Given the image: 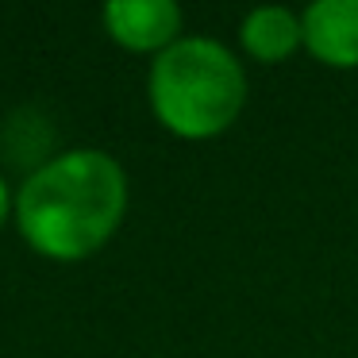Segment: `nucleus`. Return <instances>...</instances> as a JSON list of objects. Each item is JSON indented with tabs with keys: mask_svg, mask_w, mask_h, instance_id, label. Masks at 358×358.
Masks as SVG:
<instances>
[{
	"mask_svg": "<svg viewBox=\"0 0 358 358\" xmlns=\"http://www.w3.org/2000/svg\"><path fill=\"white\" fill-rule=\"evenodd\" d=\"M124 208V170L101 150H70L27 178L16 201V220L39 255L73 262L108 243Z\"/></svg>",
	"mask_w": 358,
	"mask_h": 358,
	"instance_id": "1",
	"label": "nucleus"
},
{
	"mask_svg": "<svg viewBox=\"0 0 358 358\" xmlns=\"http://www.w3.org/2000/svg\"><path fill=\"white\" fill-rule=\"evenodd\" d=\"M247 78L216 39H178L150 70L155 116L181 139L220 135L243 108Z\"/></svg>",
	"mask_w": 358,
	"mask_h": 358,
	"instance_id": "2",
	"label": "nucleus"
},
{
	"mask_svg": "<svg viewBox=\"0 0 358 358\" xmlns=\"http://www.w3.org/2000/svg\"><path fill=\"white\" fill-rule=\"evenodd\" d=\"M104 27L127 50H166L178 43L181 12L170 0H112L104 4Z\"/></svg>",
	"mask_w": 358,
	"mask_h": 358,
	"instance_id": "3",
	"label": "nucleus"
},
{
	"mask_svg": "<svg viewBox=\"0 0 358 358\" xmlns=\"http://www.w3.org/2000/svg\"><path fill=\"white\" fill-rule=\"evenodd\" d=\"M304 43L327 66H358V0H316L304 12Z\"/></svg>",
	"mask_w": 358,
	"mask_h": 358,
	"instance_id": "4",
	"label": "nucleus"
},
{
	"mask_svg": "<svg viewBox=\"0 0 358 358\" xmlns=\"http://www.w3.org/2000/svg\"><path fill=\"white\" fill-rule=\"evenodd\" d=\"M304 39V20H296L289 8H255L243 20V47L262 62H281L285 55H293L296 43Z\"/></svg>",
	"mask_w": 358,
	"mask_h": 358,
	"instance_id": "5",
	"label": "nucleus"
},
{
	"mask_svg": "<svg viewBox=\"0 0 358 358\" xmlns=\"http://www.w3.org/2000/svg\"><path fill=\"white\" fill-rule=\"evenodd\" d=\"M8 204H12V196H8V185L0 181V224H4V216H8Z\"/></svg>",
	"mask_w": 358,
	"mask_h": 358,
	"instance_id": "6",
	"label": "nucleus"
}]
</instances>
